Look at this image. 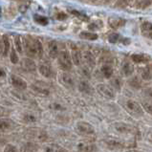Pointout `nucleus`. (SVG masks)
Returning a JSON list of instances; mask_svg holds the SVG:
<instances>
[{"instance_id": "5701e85b", "label": "nucleus", "mask_w": 152, "mask_h": 152, "mask_svg": "<svg viewBox=\"0 0 152 152\" xmlns=\"http://www.w3.org/2000/svg\"><path fill=\"white\" fill-rule=\"evenodd\" d=\"M11 121L7 119H1L0 120V130L1 131H6L11 127Z\"/></svg>"}, {"instance_id": "2f4dec72", "label": "nucleus", "mask_w": 152, "mask_h": 152, "mask_svg": "<svg viewBox=\"0 0 152 152\" xmlns=\"http://www.w3.org/2000/svg\"><path fill=\"white\" fill-rule=\"evenodd\" d=\"M129 84H130V86H132V87H134V88H140L141 87V81L139 80V79L137 77H133V79L129 81Z\"/></svg>"}, {"instance_id": "e433bc0d", "label": "nucleus", "mask_w": 152, "mask_h": 152, "mask_svg": "<svg viewBox=\"0 0 152 152\" xmlns=\"http://www.w3.org/2000/svg\"><path fill=\"white\" fill-rule=\"evenodd\" d=\"M142 107H144V109L147 112L149 113V114H152V104H149V103H142Z\"/></svg>"}, {"instance_id": "f3484780", "label": "nucleus", "mask_w": 152, "mask_h": 152, "mask_svg": "<svg viewBox=\"0 0 152 152\" xmlns=\"http://www.w3.org/2000/svg\"><path fill=\"white\" fill-rule=\"evenodd\" d=\"M61 81L64 85L69 86V87H72L74 85V80L71 77V75H69L67 73H63L61 75Z\"/></svg>"}, {"instance_id": "2eb2a0df", "label": "nucleus", "mask_w": 152, "mask_h": 152, "mask_svg": "<svg viewBox=\"0 0 152 152\" xmlns=\"http://www.w3.org/2000/svg\"><path fill=\"white\" fill-rule=\"evenodd\" d=\"M79 89L80 92L85 93V94H92L93 93V88L91 87V85L87 81H80L79 85Z\"/></svg>"}, {"instance_id": "a211bd4d", "label": "nucleus", "mask_w": 152, "mask_h": 152, "mask_svg": "<svg viewBox=\"0 0 152 152\" xmlns=\"http://www.w3.org/2000/svg\"><path fill=\"white\" fill-rule=\"evenodd\" d=\"M44 152H66V151H65V149H63L61 146L55 145V144H51L45 146Z\"/></svg>"}, {"instance_id": "9b49d317", "label": "nucleus", "mask_w": 152, "mask_h": 152, "mask_svg": "<svg viewBox=\"0 0 152 152\" xmlns=\"http://www.w3.org/2000/svg\"><path fill=\"white\" fill-rule=\"evenodd\" d=\"M109 25L111 26V28L113 29H118L120 27H123L125 24V20L123 18H119V17H110L109 20Z\"/></svg>"}, {"instance_id": "37998d69", "label": "nucleus", "mask_w": 152, "mask_h": 152, "mask_svg": "<svg viewBox=\"0 0 152 152\" xmlns=\"http://www.w3.org/2000/svg\"><path fill=\"white\" fill-rule=\"evenodd\" d=\"M147 140H148L150 142H152V130L147 134Z\"/></svg>"}, {"instance_id": "4c0bfd02", "label": "nucleus", "mask_w": 152, "mask_h": 152, "mask_svg": "<svg viewBox=\"0 0 152 152\" xmlns=\"http://www.w3.org/2000/svg\"><path fill=\"white\" fill-rule=\"evenodd\" d=\"M4 152H17V149L15 146L12 145H8L5 147V149H4Z\"/></svg>"}, {"instance_id": "cd10ccee", "label": "nucleus", "mask_w": 152, "mask_h": 152, "mask_svg": "<svg viewBox=\"0 0 152 152\" xmlns=\"http://www.w3.org/2000/svg\"><path fill=\"white\" fill-rule=\"evenodd\" d=\"M3 43H4V56H7L9 50H10V41H9V37L7 36L3 37Z\"/></svg>"}, {"instance_id": "39448f33", "label": "nucleus", "mask_w": 152, "mask_h": 152, "mask_svg": "<svg viewBox=\"0 0 152 152\" xmlns=\"http://www.w3.org/2000/svg\"><path fill=\"white\" fill-rule=\"evenodd\" d=\"M97 90L98 92L102 95L103 97L105 98H108V99H112L115 97V93L114 91H113V89L110 87V86H108L107 84H98L97 86Z\"/></svg>"}, {"instance_id": "412c9836", "label": "nucleus", "mask_w": 152, "mask_h": 152, "mask_svg": "<svg viewBox=\"0 0 152 152\" xmlns=\"http://www.w3.org/2000/svg\"><path fill=\"white\" fill-rule=\"evenodd\" d=\"M134 72V67L131 63L126 62L125 64H124L123 66V73L125 77H130Z\"/></svg>"}, {"instance_id": "bb28decb", "label": "nucleus", "mask_w": 152, "mask_h": 152, "mask_svg": "<svg viewBox=\"0 0 152 152\" xmlns=\"http://www.w3.org/2000/svg\"><path fill=\"white\" fill-rule=\"evenodd\" d=\"M15 47L18 53H22V42H21V39L18 36H15Z\"/></svg>"}, {"instance_id": "c756f323", "label": "nucleus", "mask_w": 152, "mask_h": 152, "mask_svg": "<svg viewBox=\"0 0 152 152\" xmlns=\"http://www.w3.org/2000/svg\"><path fill=\"white\" fill-rule=\"evenodd\" d=\"M71 12L72 14L75 15V16H77V17H79L80 19H81V20H83V21H88L89 20V17L86 15H84V14H81V12H77V11H75V10H73V11H71Z\"/></svg>"}, {"instance_id": "aec40b11", "label": "nucleus", "mask_w": 152, "mask_h": 152, "mask_svg": "<svg viewBox=\"0 0 152 152\" xmlns=\"http://www.w3.org/2000/svg\"><path fill=\"white\" fill-rule=\"evenodd\" d=\"M101 72L103 75V77H106V79H110V77H112V75H113V69H112V67L110 66V65H108V64L103 65V66L102 67V69H101Z\"/></svg>"}, {"instance_id": "4468645a", "label": "nucleus", "mask_w": 152, "mask_h": 152, "mask_svg": "<svg viewBox=\"0 0 152 152\" xmlns=\"http://www.w3.org/2000/svg\"><path fill=\"white\" fill-rule=\"evenodd\" d=\"M132 60L135 63H146L149 60V58L142 54H134L131 56Z\"/></svg>"}, {"instance_id": "9d476101", "label": "nucleus", "mask_w": 152, "mask_h": 152, "mask_svg": "<svg viewBox=\"0 0 152 152\" xmlns=\"http://www.w3.org/2000/svg\"><path fill=\"white\" fill-rule=\"evenodd\" d=\"M115 128L118 130L120 133H124V134L132 133V131H133V127L130 126V125L127 124H124V123H117L115 125Z\"/></svg>"}, {"instance_id": "ea45409f", "label": "nucleus", "mask_w": 152, "mask_h": 152, "mask_svg": "<svg viewBox=\"0 0 152 152\" xmlns=\"http://www.w3.org/2000/svg\"><path fill=\"white\" fill-rule=\"evenodd\" d=\"M132 0H119V5L121 6H125V5H128V4L131 2Z\"/></svg>"}, {"instance_id": "f704fd0d", "label": "nucleus", "mask_w": 152, "mask_h": 152, "mask_svg": "<svg viewBox=\"0 0 152 152\" xmlns=\"http://www.w3.org/2000/svg\"><path fill=\"white\" fill-rule=\"evenodd\" d=\"M120 39H121V37L118 34H112L108 37V40H109V42H111V43H116V42H118Z\"/></svg>"}, {"instance_id": "a19ab883", "label": "nucleus", "mask_w": 152, "mask_h": 152, "mask_svg": "<svg viewBox=\"0 0 152 152\" xmlns=\"http://www.w3.org/2000/svg\"><path fill=\"white\" fill-rule=\"evenodd\" d=\"M26 119H27L28 121H36V118H34V116H32V115H28V116H26Z\"/></svg>"}, {"instance_id": "6ab92c4d", "label": "nucleus", "mask_w": 152, "mask_h": 152, "mask_svg": "<svg viewBox=\"0 0 152 152\" xmlns=\"http://www.w3.org/2000/svg\"><path fill=\"white\" fill-rule=\"evenodd\" d=\"M80 37L82 39H86V40H96L99 37L97 34L91 32H81L80 34Z\"/></svg>"}, {"instance_id": "f03ea898", "label": "nucleus", "mask_w": 152, "mask_h": 152, "mask_svg": "<svg viewBox=\"0 0 152 152\" xmlns=\"http://www.w3.org/2000/svg\"><path fill=\"white\" fill-rule=\"evenodd\" d=\"M58 64L61 69L65 71H68L70 70L72 68V58H71V56L69 55V53L67 51H61L59 52L58 56Z\"/></svg>"}, {"instance_id": "ddd939ff", "label": "nucleus", "mask_w": 152, "mask_h": 152, "mask_svg": "<svg viewBox=\"0 0 152 152\" xmlns=\"http://www.w3.org/2000/svg\"><path fill=\"white\" fill-rule=\"evenodd\" d=\"M22 66L25 70L27 71H36L37 69V65L34 62V60L30 59V58H24L22 61Z\"/></svg>"}, {"instance_id": "a878e982", "label": "nucleus", "mask_w": 152, "mask_h": 152, "mask_svg": "<svg viewBox=\"0 0 152 152\" xmlns=\"http://www.w3.org/2000/svg\"><path fill=\"white\" fill-rule=\"evenodd\" d=\"M34 20H36L37 23L40 24L42 26H45V25L48 24V19H47L45 16H42V15H34Z\"/></svg>"}, {"instance_id": "393cba45", "label": "nucleus", "mask_w": 152, "mask_h": 152, "mask_svg": "<svg viewBox=\"0 0 152 152\" xmlns=\"http://www.w3.org/2000/svg\"><path fill=\"white\" fill-rule=\"evenodd\" d=\"M142 77L146 80H149L152 79V71L150 70L149 67L145 68L144 70L142 71Z\"/></svg>"}, {"instance_id": "423d86ee", "label": "nucleus", "mask_w": 152, "mask_h": 152, "mask_svg": "<svg viewBox=\"0 0 152 152\" xmlns=\"http://www.w3.org/2000/svg\"><path fill=\"white\" fill-rule=\"evenodd\" d=\"M81 54L75 44H71V58L75 65H80L81 62Z\"/></svg>"}, {"instance_id": "c03bdc74", "label": "nucleus", "mask_w": 152, "mask_h": 152, "mask_svg": "<svg viewBox=\"0 0 152 152\" xmlns=\"http://www.w3.org/2000/svg\"><path fill=\"white\" fill-rule=\"evenodd\" d=\"M121 42H123L124 44H128V43L130 42V40L128 39V38H123V40H121Z\"/></svg>"}, {"instance_id": "b1692460", "label": "nucleus", "mask_w": 152, "mask_h": 152, "mask_svg": "<svg viewBox=\"0 0 152 152\" xmlns=\"http://www.w3.org/2000/svg\"><path fill=\"white\" fill-rule=\"evenodd\" d=\"M33 89H34V91L37 94L41 95V96H48V95H49V91L48 90H46L44 88H41V87H39V86L34 85L33 86Z\"/></svg>"}, {"instance_id": "6e6552de", "label": "nucleus", "mask_w": 152, "mask_h": 152, "mask_svg": "<svg viewBox=\"0 0 152 152\" xmlns=\"http://www.w3.org/2000/svg\"><path fill=\"white\" fill-rule=\"evenodd\" d=\"M48 52H49V56L51 58H58V43H56L55 40H52L48 43Z\"/></svg>"}, {"instance_id": "dca6fc26", "label": "nucleus", "mask_w": 152, "mask_h": 152, "mask_svg": "<svg viewBox=\"0 0 152 152\" xmlns=\"http://www.w3.org/2000/svg\"><path fill=\"white\" fill-rule=\"evenodd\" d=\"M80 152H94L96 150V146L91 144H80L77 146Z\"/></svg>"}, {"instance_id": "de8ad7c7", "label": "nucleus", "mask_w": 152, "mask_h": 152, "mask_svg": "<svg viewBox=\"0 0 152 152\" xmlns=\"http://www.w3.org/2000/svg\"><path fill=\"white\" fill-rule=\"evenodd\" d=\"M0 115H1V111H0Z\"/></svg>"}, {"instance_id": "a18cd8bd", "label": "nucleus", "mask_w": 152, "mask_h": 152, "mask_svg": "<svg viewBox=\"0 0 152 152\" xmlns=\"http://www.w3.org/2000/svg\"><path fill=\"white\" fill-rule=\"evenodd\" d=\"M126 152H141V151H138V150H135V149H132V150H128Z\"/></svg>"}, {"instance_id": "49530a36", "label": "nucleus", "mask_w": 152, "mask_h": 152, "mask_svg": "<svg viewBox=\"0 0 152 152\" xmlns=\"http://www.w3.org/2000/svg\"><path fill=\"white\" fill-rule=\"evenodd\" d=\"M3 75H4V72L1 70V69H0V77H2Z\"/></svg>"}, {"instance_id": "58836bf2", "label": "nucleus", "mask_w": 152, "mask_h": 152, "mask_svg": "<svg viewBox=\"0 0 152 152\" xmlns=\"http://www.w3.org/2000/svg\"><path fill=\"white\" fill-rule=\"evenodd\" d=\"M56 18L59 20H63L67 18V15H65L64 12H59V14H58V15H56Z\"/></svg>"}, {"instance_id": "4be33fe9", "label": "nucleus", "mask_w": 152, "mask_h": 152, "mask_svg": "<svg viewBox=\"0 0 152 152\" xmlns=\"http://www.w3.org/2000/svg\"><path fill=\"white\" fill-rule=\"evenodd\" d=\"M141 28H142V32L144 33V34L146 37L152 33V23L150 22H144L142 24Z\"/></svg>"}, {"instance_id": "1a4fd4ad", "label": "nucleus", "mask_w": 152, "mask_h": 152, "mask_svg": "<svg viewBox=\"0 0 152 152\" xmlns=\"http://www.w3.org/2000/svg\"><path fill=\"white\" fill-rule=\"evenodd\" d=\"M38 70H39V73L41 75L45 77H52L54 75L53 70H52L51 66L48 64H40L39 67H38Z\"/></svg>"}, {"instance_id": "0eeeda50", "label": "nucleus", "mask_w": 152, "mask_h": 152, "mask_svg": "<svg viewBox=\"0 0 152 152\" xmlns=\"http://www.w3.org/2000/svg\"><path fill=\"white\" fill-rule=\"evenodd\" d=\"M11 82L12 86L16 89H19V90H25L27 88V82H26L24 80L20 79L19 77H16V76H12L11 77Z\"/></svg>"}, {"instance_id": "79ce46f5", "label": "nucleus", "mask_w": 152, "mask_h": 152, "mask_svg": "<svg viewBox=\"0 0 152 152\" xmlns=\"http://www.w3.org/2000/svg\"><path fill=\"white\" fill-rule=\"evenodd\" d=\"M0 54H4V43L0 41Z\"/></svg>"}, {"instance_id": "c9c22d12", "label": "nucleus", "mask_w": 152, "mask_h": 152, "mask_svg": "<svg viewBox=\"0 0 152 152\" xmlns=\"http://www.w3.org/2000/svg\"><path fill=\"white\" fill-rule=\"evenodd\" d=\"M149 3H150V0H137V6L141 7V8H144L145 6H148Z\"/></svg>"}, {"instance_id": "473e14b6", "label": "nucleus", "mask_w": 152, "mask_h": 152, "mask_svg": "<svg viewBox=\"0 0 152 152\" xmlns=\"http://www.w3.org/2000/svg\"><path fill=\"white\" fill-rule=\"evenodd\" d=\"M102 21H95V22H93L92 24H90L88 26V28L90 30H98L99 28H102Z\"/></svg>"}, {"instance_id": "f257e3e1", "label": "nucleus", "mask_w": 152, "mask_h": 152, "mask_svg": "<svg viewBox=\"0 0 152 152\" xmlns=\"http://www.w3.org/2000/svg\"><path fill=\"white\" fill-rule=\"evenodd\" d=\"M24 49L26 55L30 58H40L43 54V48L41 42L32 37H24Z\"/></svg>"}, {"instance_id": "20e7f679", "label": "nucleus", "mask_w": 152, "mask_h": 152, "mask_svg": "<svg viewBox=\"0 0 152 152\" xmlns=\"http://www.w3.org/2000/svg\"><path fill=\"white\" fill-rule=\"evenodd\" d=\"M77 128L79 132L83 134V135H92L95 132L94 127L86 121H79L77 124Z\"/></svg>"}, {"instance_id": "7c9ffc66", "label": "nucleus", "mask_w": 152, "mask_h": 152, "mask_svg": "<svg viewBox=\"0 0 152 152\" xmlns=\"http://www.w3.org/2000/svg\"><path fill=\"white\" fill-rule=\"evenodd\" d=\"M107 145H108L109 148H121V147H124L123 144H121L120 142H115V141L108 142Z\"/></svg>"}, {"instance_id": "72a5a7b5", "label": "nucleus", "mask_w": 152, "mask_h": 152, "mask_svg": "<svg viewBox=\"0 0 152 152\" xmlns=\"http://www.w3.org/2000/svg\"><path fill=\"white\" fill-rule=\"evenodd\" d=\"M10 58H11V61H12V63H14V64H15V63L18 62V56H17V55H16V52H15V48H12V51H11V55H10Z\"/></svg>"}, {"instance_id": "f8f14e48", "label": "nucleus", "mask_w": 152, "mask_h": 152, "mask_svg": "<svg viewBox=\"0 0 152 152\" xmlns=\"http://www.w3.org/2000/svg\"><path fill=\"white\" fill-rule=\"evenodd\" d=\"M83 59H84V62L86 63L87 66H89L90 68L95 67L96 61H95V58H94V56L91 52H89V51L85 52V53L83 54Z\"/></svg>"}, {"instance_id": "7ed1b4c3", "label": "nucleus", "mask_w": 152, "mask_h": 152, "mask_svg": "<svg viewBox=\"0 0 152 152\" xmlns=\"http://www.w3.org/2000/svg\"><path fill=\"white\" fill-rule=\"evenodd\" d=\"M125 107H126V110L130 113V114H132L136 117H141V116H142V114H144L142 106L138 102L131 101V99H129V101L126 102V103H125Z\"/></svg>"}, {"instance_id": "c85d7f7f", "label": "nucleus", "mask_w": 152, "mask_h": 152, "mask_svg": "<svg viewBox=\"0 0 152 152\" xmlns=\"http://www.w3.org/2000/svg\"><path fill=\"white\" fill-rule=\"evenodd\" d=\"M111 85L113 88H115L116 90H120L121 87V81L119 77H114L112 80H111Z\"/></svg>"}]
</instances>
